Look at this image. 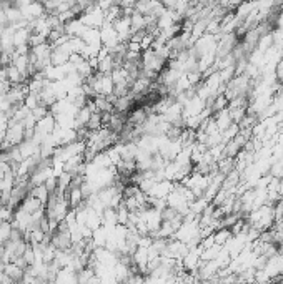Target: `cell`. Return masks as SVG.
<instances>
[{
    "mask_svg": "<svg viewBox=\"0 0 283 284\" xmlns=\"http://www.w3.org/2000/svg\"><path fill=\"white\" fill-rule=\"evenodd\" d=\"M100 128H103L102 116H100V113H94V115L90 116V120H88L87 130L88 132H97V130H100Z\"/></svg>",
    "mask_w": 283,
    "mask_h": 284,
    "instance_id": "obj_7",
    "label": "cell"
},
{
    "mask_svg": "<svg viewBox=\"0 0 283 284\" xmlns=\"http://www.w3.org/2000/svg\"><path fill=\"white\" fill-rule=\"evenodd\" d=\"M213 238H215V245L218 246H222L223 247L226 243L230 241V239L233 238V234H232V231H230L228 228H223V229H218L215 231V234H213Z\"/></svg>",
    "mask_w": 283,
    "mask_h": 284,
    "instance_id": "obj_5",
    "label": "cell"
},
{
    "mask_svg": "<svg viewBox=\"0 0 283 284\" xmlns=\"http://www.w3.org/2000/svg\"><path fill=\"white\" fill-rule=\"evenodd\" d=\"M10 234H12V225L10 223H3V225L0 226V243L5 245L10 239Z\"/></svg>",
    "mask_w": 283,
    "mask_h": 284,
    "instance_id": "obj_8",
    "label": "cell"
},
{
    "mask_svg": "<svg viewBox=\"0 0 283 284\" xmlns=\"http://www.w3.org/2000/svg\"><path fill=\"white\" fill-rule=\"evenodd\" d=\"M2 253H3V245L0 243V258H2Z\"/></svg>",
    "mask_w": 283,
    "mask_h": 284,
    "instance_id": "obj_9",
    "label": "cell"
},
{
    "mask_svg": "<svg viewBox=\"0 0 283 284\" xmlns=\"http://www.w3.org/2000/svg\"><path fill=\"white\" fill-rule=\"evenodd\" d=\"M19 208L22 209V211H25V213H28V214H34L35 211L45 208V206H43L42 203L37 200V198H34V196H30V194H28L25 200L22 201V205H20Z\"/></svg>",
    "mask_w": 283,
    "mask_h": 284,
    "instance_id": "obj_2",
    "label": "cell"
},
{
    "mask_svg": "<svg viewBox=\"0 0 283 284\" xmlns=\"http://www.w3.org/2000/svg\"><path fill=\"white\" fill-rule=\"evenodd\" d=\"M108 234H110V231L105 228V226H100L99 229L94 231L92 245H94L95 247H105L107 246V241H108Z\"/></svg>",
    "mask_w": 283,
    "mask_h": 284,
    "instance_id": "obj_3",
    "label": "cell"
},
{
    "mask_svg": "<svg viewBox=\"0 0 283 284\" xmlns=\"http://www.w3.org/2000/svg\"><path fill=\"white\" fill-rule=\"evenodd\" d=\"M23 273H25V269L19 267L17 265H14V263H9V265L3 266V274H5L9 279H12L14 283H20V281H22Z\"/></svg>",
    "mask_w": 283,
    "mask_h": 284,
    "instance_id": "obj_1",
    "label": "cell"
},
{
    "mask_svg": "<svg viewBox=\"0 0 283 284\" xmlns=\"http://www.w3.org/2000/svg\"><path fill=\"white\" fill-rule=\"evenodd\" d=\"M23 105L28 108L30 112H34L35 108L40 107V96L39 95H35V93H28V95L25 96V100H23Z\"/></svg>",
    "mask_w": 283,
    "mask_h": 284,
    "instance_id": "obj_6",
    "label": "cell"
},
{
    "mask_svg": "<svg viewBox=\"0 0 283 284\" xmlns=\"http://www.w3.org/2000/svg\"><path fill=\"white\" fill-rule=\"evenodd\" d=\"M30 196H34V198H37V200L42 203L43 206L48 203V198H50V193L47 191V188L43 185H40V186H35V188H32L30 189Z\"/></svg>",
    "mask_w": 283,
    "mask_h": 284,
    "instance_id": "obj_4",
    "label": "cell"
}]
</instances>
